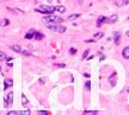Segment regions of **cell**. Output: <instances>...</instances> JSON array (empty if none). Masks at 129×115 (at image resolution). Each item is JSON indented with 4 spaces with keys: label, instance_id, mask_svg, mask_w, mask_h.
Here are the masks:
<instances>
[{
    "label": "cell",
    "instance_id": "cell-9",
    "mask_svg": "<svg viewBox=\"0 0 129 115\" xmlns=\"http://www.w3.org/2000/svg\"><path fill=\"white\" fill-rule=\"evenodd\" d=\"M11 49L16 52H22V48L19 45H11Z\"/></svg>",
    "mask_w": 129,
    "mask_h": 115
},
{
    "label": "cell",
    "instance_id": "cell-2",
    "mask_svg": "<svg viewBox=\"0 0 129 115\" xmlns=\"http://www.w3.org/2000/svg\"><path fill=\"white\" fill-rule=\"evenodd\" d=\"M56 11V7L54 6H41L39 9H36V12H41V13H46V14H50Z\"/></svg>",
    "mask_w": 129,
    "mask_h": 115
},
{
    "label": "cell",
    "instance_id": "cell-27",
    "mask_svg": "<svg viewBox=\"0 0 129 115\" xmlns=\"http://www.w3.org/2000/svg\"><path fill=\"white\" fill-rule=\"evenodd\" d=\"M69 52H71V53H72V55H73V53H75V52H77V50H75L74 48H72V49L69 50Z\"/></svg>",
    "mask_w": 129,
    "mask_h": 115
},
{
    "label": "cell",
    "instance_id": "cell-30",
    "mask_svg": "<svg viewBox=\"0 0 129 115\" xmlns=\"http://www.w3.org/2000/svg\"><path fill=\"white\" fill-rule=\"evenodd\" d=\"M126 36H127V37H129V31L127 32V33H126Z\"/></svg>",
    "mask_w": 129,
    "mask_h": 115
},
{
    "label": "cell",
    "instance_id": "cell-16",
    "mask_svg": "<svg viewBox=\"0 0 129 115\" xmlns=\"http://www.w3.org/2000/svg\"><path fill=\"white\" fill-rule=\"evenodd\" d=\"M56 10H57L59 12H61V13H64V11H66V7H64V6H57V7H56Z\"/></svg>",
    "mask_w": 129,
    "mask_h": 115
},
{
    "label": "cell",
    "instance_id": "cell-8",
    "mask_svg": "<svg viewBox=\"0 0 129 115\" xmlns=\"http://www.w3.org/2000/svg\"><path fill=\"white\" fill-rule=\"evenodd\" d=\"M12 101H13V93H9V95H7V100H6L7 105H12Z\"/></svg>",
    "mask_w": 129,
    "mask_h": 115
},
{
    "label": "cell",
    "instance_id": "cell-15",
    "mask_svg": "<svg viewBox=\"0 0 129 115\" xmlns=\"http://www.w3.org/2000/svg\"><path fill=\"white\" fill-rule=\"evenodd\" d=\"M9 24H10V21L7 20V19H4V20L0 23V25H1V26H7Z\"/></svg>",
    "mask_w": 129,
    "mask_h": 115
},
{
    "label": "cell",
    "instance_id": "cell-29",
    "mask_svg": "<svg viewBox=\"0 0 129 115\" xmlns=\"http://www.w3.org/2000/svg\"><path fill=\"white\" fill-rule=\"evenodd\" d=\"M129 4V0H126V1H124V5H128Z\"/></svg>",
    "mask_w": 129,
    "mask_h": 115
},
{
    "label": "cell",
    "instance_id": "cell-5",
    "mask_svg": "<svg viewBox=\"0 0 129 115\" xmlns=\"http://www.w3.org/2000/svg\"><path fill=\"white\" fill-rule=\"evenodd\" d=\"M122 56H123L124 58L129 59V46H127V48L123 49V51H122Z\"/></svg>",
    "mask_w": 129,
    "mask_h": 115
},
{
    "label": "cell",
    "instance_id": "cell-3",
    "mask_svg": "<svg viewBox=\"0 0 129 115\" xmlns=\"http://www.w3.org/2000/svg\"><path fill=\"white\" fill-rule=\"evenodd\" d=\"M48 29L50 30V31H54V32H59V33H64V32H66V27L64 26H61V25H49L48 26Z\"/></svg>",
    "mask_w": 129,
    "mask_h": 115
},
{
    "label": "cell",
    "instance_id": "cell-10",
    "mask_svg": "<svg viewBox=\"0 0 129 115\" xmlns=\"http://www.w3.org/2000/svg\"><path fill=\"white\" fill-rule=\"evenodd\" d=\"M79 17H80L79 13H77V14L74 13V14H71L69 17H67V20H74V19H77V18H79Z\"/></svg>",
    "mask_w": 129,
    "mask_h": 115
},
{
    "label": "cell",
    "instance_id": "cell-22",
    "mask_svg": "<svg viewBox=\"0 0 129 115\" xmlns=\"http://www.w3.org/2000/svg\"><path fill=\"white\" fill-rule=\"evenodd\" d=\"M7 114H9V115H20V112H16V110H12V112H9Z\"/></svg>",
    "mask_w": 129,
    "mask_h": 115
},
{
    "label": "cell",
    "instance_id": "cell-14",
    "mask_svg": "<svg viewBox=\"0 0 129 115\" xmlns=\"http://www.w3.org/2000/svg\"><path fill=\"white\" fill-rule=\"evenodd\" d=\"M84 114L85 115H96L97 114V112H93V110H85Z\"/></svg>",
    "mask_w": 129,
    "mask_h": 115
},
{
    "label": "cell",
    "instance_id": "cell-24",
    "mask_svg": "<svg viewBox=\"0 0 129 115\" xmlns=\"http://www.w3.org/2000/svg\"><path fill=\"white\" fill-rule=\"evenodd\" d=\"M38 114H39V115H48L49 113L46 112V110H41V112H38Z\"/></svg>",
    "mask_w": 129,
    "mask_h": 115
},
{
    "label": "cell",
    "instance_id": "cell-12",
    "mask_svg": "<svg viewBox=\"0 0 129 115\" xmlns=\"http://www.w3.org/2000/svg\"><path fill=\"white\" fill-rule=\"evenodd\" d=\"M117 18H118V16H117V14H114V16H111L110 19H108V21L114 23V21H116V20H117Z\"/></svg>",
    "mask_w": 129,
    "mask_h": 115
},
{
    "label": "cell",
    "instance_id": "cell-28",
    "mask_svg": "<svg viewBox=\"0 0 129 115\" xmlns=\"http://www.w3.org/2000/svg\"><path fill=\"white\" fill-rule=\"evenodd\" d=\"M23 52V55H25V56H29L30 55V52H28V51H22Z\"/></svg>",
    "mask_w": 129,
    "mask_h": 115
},
{
    "label": "cell",
    "instance_id": "cell-18",
    "mask_svg": "<svg viewBox=\"0 0 129 115\" xmlns=\"http://www.w3.org/2000/svg\"><path fill=\"white\" fill-rule=\"evenodd\" d=\"M25 38H26V39L34 38V32H29V33H26V35H25Z\"/></svg>",
    "mask_w": 129,
    "mask_h": 115
},
{
    "label": "cell",
    "instance_id": "cell-1",
    "mask_svg": "<svg viewBox=\"0 0 129 115\" xmlns=\"http://www.w3.org/2000/svg\"><path fill=\"white\" fill-rule=\"evenodd\" d=\"M43 21H44V23H48V24H61V23L64 21V19L61 17H56V16L49 14L48 17L43 18Z\"/></svg>",
    "mask_w": 129,
    "mask_h": 115
},
{
    "label": "cell",
    "instance_id": "cell-19",
    "mask_svg": "<svg viewBox=\"0 0 129 115\" xmlns=\"http://www.w3.org/2000/svg\"><path fill=\"white\" fill-rule=\"evenodd\" d=\"M22 101H23L22 103H23L24 106H25V105H28V98L25 97V95H23V96H22Z\"/></svg>",
    "mask_w": 129,
    "mask_h": 115
},
{
    "label": "cell",
    "instance_id": "cell-20",
    "mask_svg": "<svg viewBox=\"0 0 129 115\" xmlns=\"http://www.w3.org/2000/svg\"><path fill=\"white\" fill-rule=\"evenodd\" d=\"M102 37H103V33H102V32H98V33L94 35V39H101Z\"/></svg>",
    "mask_w": 129,
    "mask_h": 115
},
{
    "label": "cell",
    "instance_id": "cell-21",
    "mask_svg": "<svg viewBox=\"0 0 129 115\" xmlns=\"http://www.w3.org/2000/svg\"><path fill=\"white\" fill-rule=\"evenodd\" d=\"M85 88L87 89V90H90V89H91V82H90V81H87V82L85 83Z\"/></svg>",
    "mask_w": 129,
    "mask_h": 115
},
{
    "label": "cell",
    "instance_id": "cell-17",
    "mask_svg": "<svg viewBox=\"0 0 129 115\" xmlns=\"http://www.w3.org/2000/svg\"><path fill=\"white\" fill-rule=\"evenodd\" d=\"M5 59H6V55H5V52L0 51V61H5Z\"/></svg>",
    "mask_w": 129,
    "mask_h": 115
},
{
    "label": "cell",
    "instance_id": "cell-7",
    "mask_svg": "<svg viewBox=\"0 0 129 115\" xmlns=\"http://www.w3.org/2000/svg\"><path fill=\"white\" fill-rule=\"evenodd\" d=\"M34 38L37 39V40H42L44 38V36L42 35V33H39V32H34Z\"/></svg>",
    "mask_w": 129,
    "mask_h": 115
},
{
    "label": "cell",
    "instance_id": "cell-26",
    "mask_svg": "<svg viewBox=\"0 0 129 115\" xmlns=\"http://www.w3.org/2000/svg\"><path fill=\"white\" fill-rule=\"evenodd\" d=\"M56 65H57V67H60V68H64V67H66L64 63H59V64H56Z\"/></svg>",
    "mask_w": 129,
    "mask_h": 115
},
{
    "label": "cell",
    "instance_id": "cell-6",
    "mask_svg": "<svg viewBox=\"0 0 129 115\" xmlns=\"http://www.w3.org/2000/svg\"><path fill=\"white\" fill-rule=\"evenodd\" d=\"M120 39H121V33L120 32H116V33H115V38H114V40H115V45L120 44Z\"/></svg>",
    "mask_w": 129,
    "mask_h": 115
},
{
    "label": "cell",
    "instance_id": "cell-4",
    "mask_svg": "<svg viewBox=\"0 0 129 115\" xmlns=\"http://www.w3.org/2000/svg\"><path fill=\"white\" fill-rule=\"evenodd\" d=\"M104 21H108V18H105V17H99L98 18V20H97V26L98 27H101L102 26V23H104Z\"/></svg>",
    "mask_w": 129,
    "mask_h": 115
},
{
    "label": "cell",
    "instance_id": "cell-11",
    "mask_svg": "<svg viewBox=\"0 0 129 115\" xmlns=\"http://www.w3.org/2000/svg\"><path fill=\"white\" fill-rule=\"evenodd\" d=\"M13 84V81L12 80H5V86H4V88L6 89L7 87H11Z\"/></svg>",
    "mask_w": 129,
    "mask_h": 115
},
{
    "label": "cell",
    "instance_id": "cell-23",
    "mask_svg": "<svg viewBox=\"0 0 129 115\" xmlns=\"http://www.w3.org/2000/svg\"><path fill=\"white\" fill-rule=\"evenodd\" d=\"M89 52H90L89 50H86V51H84V53H83V58H84V59H85V58L87 57V55H89Z\"/></svg>",
    "mask_w": 129,
    "mask_h": 115
},
{
    "label": "cell",
    "instance_id": "cell-25",
    "mask_svg": "<svg viewBox=\"0 0 129 115\" xmlns=\"http://www.w3.org/2000/svg\"><path fill=\"white\" fill-rule=\"evenodd\" d=\"M29 114H30L29 110H23V112H20V115H29Z\"/></svg>",
    "mask_w": 129,
    "mask_h": 115
},
{
    "label": "cell",
    "instance_id": "cell-13",
    "mask_svg": "<svg viewBox=\"0 0 129 115\" xmlns=\"http://www.w3.org/2000/svg\"><path fill=\"white\" fill-rule=\"evenodd\" d=\"M124 1H126V0H116V5H117L118 7H122V6L124 5Z\"/></svg>",
    "mask_w": 129,
    "mask_h": 115
}]
</instances>
